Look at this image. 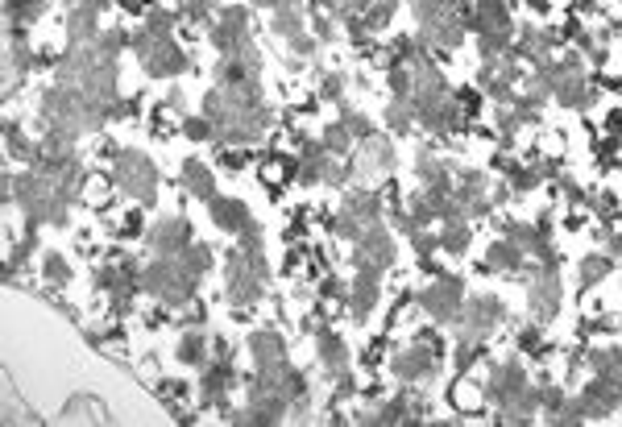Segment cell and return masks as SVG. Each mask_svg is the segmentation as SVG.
Returning a JSON list of instances; mask_svg holds the SVG:
<instances>
[{"label":"cell","mask_w":622,"mask_h":427,"mask_svg":"<svg viewBox=\"0 0 622 427\" xmlns=\"http://www.w3.org/2000/svg\"><path fill=\"white\" fill-rule=\"evenodd\" d=\"M419 307L428 311L436 324H457L465 311V278L461 274H436L432 287H423Z\"/></svg>","instance_id":"cell-4"},{"label":"cell","mask_w":622,"mask_h":427,"mask_svg":"<svg viewBox=\"0 0 622 427\" xmlns=\"http://www.w3.org/2000/svg\"><path fill=\"white\" fill-rule=\"evenodd\" d=\"M195 229H191V220H183V216H158L150 229H146V241H150V249L158 253V258H179L183 249H191V237Z\"/></svg>","instance_id":"cell-11"},{"label":"cell","mask_w":622,"mask_h":427,"mask_svg":"<svg viewBox=\"0 0 622 427\" xmlns=\"http://www.w3.org/2000/svg\"><path fill=\"white\" fill-rule=\"evenodd\" d=\"M585 204H589L593 212H598L602 220H610V216H614V195H610V191H598V195H589Z\"/></svg>","instance_id":"cell-54"},{"label":"cell","mask_w":622,"mask_h":427,"mask_svg":"<svg viewBox=\"0 0 622 427\" xmlns=\"http://www.w3.org/2000/svg\"><path fill=\"white\" fill-rule=\"evenodd\" d=\"M179 183H183L195 199H216V179H212L208 162H183V175H179Z\"/></svg>","instance_id":"cell-31"},{"label":"cell","mask_w":622,"mask_h":427,"mask_svg":"<svg viewBox=\"0 0 622 427\" xmlns=\"http://www.w3.org/2000/svg\"><path fill=\"white\" fill-rule=\"evenodd\" d=\"M502 320H506V303H502L498 295H477V299H465V311H461V320H457V332L486 340Z\"/></svg>","instance_id":"cell-10"},{"label":"cell","mask_w":622,"mask_h":427,"mask_svg":"<svg viewBox=\"0 0 622 427\" xmlns=\"http://www.w3.org/2000/svg\"><path fill=\"white\" fill-rule=\"evenodd\" d=\"M183 5H187V0H183Z\"/></svg>","instance_id":"cell-58"},{"label":"cell","mask_w":622,"mask_h":427,"mask_svg":"<svg viewBox=\"0 0 622 427\" xmlns=\"http://www.w3.org/2000/svg\"><path fill=\"white\" fill-rule=\"evenodd\" d=\"M59 419L63 423H92V419L96 423H108V411L96 403V394H75L71 403L59 411Z\"/></svg>","instance_id":"cell-30"},{"label":"cell","mask_w":622,"mask_h":427,"mask_svg":"<svg viewBox=\"0 0 622 427\" xmlns=\"http://www.w3.org/2000/svg\"><path fill=\"white\" fill-rule=\"evenodd\" d=\"M46 9H50V0H5V21H9V30H25Z\"/></svg>","instance_id":"cell-35"},{"label":"cell","mask_w":622,"mask_h":427,"mask_svg":"<svg viewBox=\"0 0 622 427\" xmlns=\"http://www.w3.org/2000/svg\"><path fill=\"white\" fill-rule=\"evenodd\" d=\"M473 245V220H444L440 229V249L452 253V258H461V253Z\"/></svg>","instance_id":"cell-34"},{"label":"cell","mask_w":622,"mask_h":427,"mask_svg":"<svg viewBox=\"0 0 622 427\" xmlns=\"http://www.w3.org/2000/svg\"><path fill=\"white\" fill-rule=\"evenodd\" d=\"M610 270H614V258H610V253H593V258L581 262V287H593V282H602Z\"/></svg>","instance_id":"cell-42"},{"label":"cell","mask_w":622,"mask_h":427,"mask_svg":"<svg viewBox=\"0 0 622 427\" xmlns=\"http://www.w3.org/2000/svg\"><path fill=\"white\" fill-rule=\"evenodd\" d=\"M270 282V266H266V253H249V249H233L229 258H224V295H229V303L237 307H249L258 303L262 291Z\"/></svg>","instance_id":"cell-2"},{"label":"cell","mask_w":622,"mask_h":427,"mask_svg":"<svg viewBox=\"0 0 622 427\" xmlns=\"http://www.w3.org/2000/svg\"><path fill=\"white\" fill-rule=\"evenodd\" d=\"M179 262L191 270V274H208L212 266H216V253H212V245H204V241H191V249H183L179 253Z\"/></svg>","instance_id":"cell-39"},{"label":"cell","mask_w":622,"mask_h":427,"mask_svg":"<svg viewBox=\"0 0 622 427\" xmlns=\"http://www.w3.org/2000/svg\"><path fill=\"white\" fill-rule=\"evenodd\" d=\"M548 423H556V427H577V423H585V407H581V398H569V394H564V403L556 407V415H552Z\"/></svg>","instance_id":"cell-44"},{"label":"cell","mask_w":622,"mask_h":427,"mask_svg":"<svg viewBox=\"0 0 622 427\" xmlns=\"http://www.w3.org/2000/svg\"><path fill=\"white\" fill-rule=\"evenodd\" d=\"M361 229H365V224H357V220H353V216H345V212H336V216H332V233H336V237L357 241V237H361Z\"/></svg>","instance_id":"cell-47"},{"label":"cell","mask_w":622,"mask_h":427,"mask_svg":"<svg viewBox=\"0 0 622 427\" xmlns=\"http://www.w3.org/2000/svg\"><path fill=\"white\" fill-rule=\"evenodd\" d=\"M341 212H345V216H353L357 224H378V220L386 216V208H382L378 191H370V187L345 191V199H341Z\"/></svg>","instance_id":"cell-22"},{"label":"cell","mask_w":622,"mask_h":427,"mask_svg":"<svg viewBox=\"0 0 622 427\" xmlns=\"http://www.w3.org/2000/svg\"><path fill=\"white\" fill-rule=\"evenodd\" d=\"M390 170H394V146H390L386 133H374V137L357 141V150H353V175L361 183H374V179L390 175Z\"/></svg>","instance_id":"cell-9"},{"label":"cell","mask_w":622,"mask_h":427,"mask_svg":"<svg viewBox=\"0 0 622 427\" xmlns=\"http://www.w3.org/2000/svg\"><path fill=\"white\" fill-rule=\"evenodd\" d=\"M208 212H212V224H216V229H224V233H241L245 224H253V216H249V208H245V199H237V195H216V199H208Z\"/></svg>","instance_id":"cell-20"},{"label":"cell","mask_w":622,"mask_h":427,"mask_svg":"<svg viewBox=\"0 0 622 427\" xmlns=\"http://www.w3.org/2000/svg\"><path fill=\"white\" fill-rule=\"evenodd\" d=\"M415 175H419L423 187H452V183H457V179H452V170H448V162H440L428 150L415 154Z\"/></svg>","instance_id":"cell-29"},{"label":"cell","mask_w":622,"mask_h":427,"mask_svg":"<svg viewBox=\"0 0 622 427\" xmlns=\"http://www.w3.org/2000/svg\"><path fill=\"white\" fill-rule=\"evenodd\" d=\"M527 386V369H523V361L519 357H502V361H494L490 365V382H486V398L498 407L502 398H511L515 390H523Z\"/></svg>","instance_id":"cell-15"},{"label":"cell","mask_w":622,"mask_h":427,"mask_svg":"<svg viewBox=\"0 0 622 427\" xmlns=\"http://www.w3.org/2000/svg\"><path fill=\"white\" fill-rule=\"evenodd\" d=\"M415 125H419L415 104H411V100H399V96H390V104H386V129H390V133H411Z\"/></svg>","instance_id":"cell-37"},{"label":"cell","mask_w":622,"mask_h":427,"mask_svg":"<svg viewBox=\"0 0 622 427\" xmlns=\"http://www.w3.org/2000/svg\"><path fill=\"white\" fill-rule=\"evenodd\" d=\"M249 353H253V365H278V361H287V340L274 328H258V332H249Z\"/></svg>","instance_id":"cell-26"},{"label":"cell","mask_w":622,"mask_h":427,"mask_svg":"<svg viewBox=\"0 0 622 427\" xmlns=\"http://www.w3.org/2000/svg\"><path fill=\"white\" fill-rule=\"evenodd\" d=\"M336 108H341V125H345V129L353 133V141H365V137H374V133H378V129H374V121L365 117V112H353V108H349L345 100L336 104Z\"/></svg>","instance_id":"cell-40"},{"label":"cell","mask_w":622,"mask_h":427,"mask_svg":"<svg viewBox=\"0 0 622 427\" xmlns=\"http://www.w3.org/2000/svg\"><path fill=\"white\" fill-rule=\"evenodd\" d=\"M519 349H540V324H531L519 332Z\"/></svg>","instance_id":"cell-55"},{"label":"cell","mask_w":622,"mask_h":427,"mask_svg":"<svg viewBox=\"0 0 622 427\" xmlns=\"http://www.w3.org/2000/svg\"><path fill=\"white\" fill-rule=\"evenodd\" d=\"M540 398H544V386H523V390H515L511 398H502V403H498V423H535V419H540Z\"/></svg>","instance_id":"cell-16"},{"label":"cell","mask_w":622,"mask_h":427,"mask_svg":"<svg viewBox=\"0 0 622 427\" xmlns=\"http://www.w3.org/2000/svg\"><path fill=\"white\" fill-rule=\"evenodd\" d=\"M34 67V50L21 42V30H9V50H5V83L13 88L17 75H30Z\"/></svg>","instance_id":"cell-28"},{"label":"cell","mask_w":622,"mask_h":427,"mask_svg":"<svg viewBox=\"0 0 622 427\" xmlns=\"http://www.w3.org/2000/svg\"><path fill=\"white\" fill-rule=\"evenodd\" d=\"M581 407H585V419H610L618 407H622V390L606 378L593 374V382H585V390L577 394Z\"/></svg>","instance_id":"cell-17"},{"label":"cell","mask_w":622,"mask_h":427,"mask_svg":"<svg viewBox=\"0 0 622 427\" xmlns=\"http://www.w3.org/2000/svg\"><path fill=\"white\" fill-rule=\"evenodd\" d=\"M332 382H336V390H332V403H345V398H353V390H357L353 369H345V374H336Z\"/></svg>","instance_id":"cell-51"},{"label":"cell","mask_w":622,"mask_h":427,"mask_svg":"<svg viewBox=\"0 0 622 427\" xmlns=\"http://www.w3.org/2000/svg\"><path fill=\"white\" fill-rule=\"evenodd\" d=\"M195 287H200V274H191L179 258H158L154 253V262L141 270V291L154 295L162 307H171V311L191 307Z\"/></svg>","instance_id":"cell-1"},{"label":"cell","mask_w":622,"mask_h":427,"mask_svg":"<svg viewBox=\"0 0 622 427\" xmlns=\"http://www.w3.org/2000/svg\"><path fill=\"white\" fill-rule=\"evenodd\" d=\"M519 129H523V121H519V112H515V108H506V112H498V133H502L506 141H511V137H515Z\"/></svg>","instance_id":"cell-53"},{"label":"cell","mask_w":622,"mask_h":427,"mask_svg":"<svg viewBox=\"0 0 622 427\" xmlns=\"http://www.w3.org/2000/svg\"><path fill=\"white\" fill-rule=\"evenodd\" d=\"M166 108H171V112H187V92L183 88H171V96H166Z\"/></svg>","instance_id":"cell-56"},{"label":"cell","mask_w":622,"mask_h":427,"mask_svg":"<svg viewBox=\"0 0 622 427\" xmlns=\"http://www.w3.org/2000/svg\"><path fill=\"white\" fill-rule=\"evenodd\" d=\"M552 46H556V34L552 30H540V25H523V34L515 38V59L523 63H544L552 59Z\"/></svg>","instance_id":"cell-21"},{"label":"cell","mask_w":622,"mask_h":427,"mask_svg":"<svg viewBox=\"0 0 622 427\" xmlns=\"http://www.w3.org/2000/svg\"><path fill=\"white\" fill-rule=\"evenodd\" d=\"M208 349H212V336L204 332V324H187L183 328V336H179V349H175V357L183 361V365H195V369H204L212 357H208Z\"/></svg>","instance_id":"cell-25"},{"label":"cell","mask_w":622,"mask_h":427,"mask_svg":"<svg viewBox=\"0 0 622 427\" xmlns=\"http://www.w3.org/2000/svg\"><path fill=\"white\" fill-rule=\"evenodd\" d=\"M311 34H316L320 42H336V17H324V9L311 17Z\"/></svg>","instance_id":"cell-49"},{"label":"cell","mask_w":622,"mask_h":427,"mask_svg":"<svg viewBox=\"0 0 622 427\" xmlns=\"http://www.w3.org/2000/svg\"><path fill=\"white\" fill-rule=\"evenodd\" d=\"M112 183H117V191H125L129 199H137L141 208H154L162 175L141 150H121L117 162H112Z\"/></svg>","instance_id":"cell-3"},{"label":"cell","mask_w":622,"mask_h":427,"mask_svg":"<svg viewBox=\"0 0 622 427\" xmlns=\"http://www.w3.org/2000/svg\"><path fill=\"white\" fill-rule=\"evenodd\" d=\"M390 374L399 378L403 386H423L436 378V353L423 349V345H411V349H399L390 357Z\"/></svg>","instance_id":"cell-12"},{"label":"cell","mask_w":622,"mask_h":427,"mask_svg":"<svg viewBox=\"0 0 622 427\" xmlns=\"http://www.w3.org/2000/svg\"><path fill=\"white\" fill-rule=\"evenodd\" d=\"M482 349H486V340H477V336H465V332H457V349H452V361H457V369L465 374V369L482 357Z\"/></svg>","instance_id":"cell-41"},{"label":"cell","mask_w":622,"mask_h":427,"mask_svg":"<svg viewBox=\"0 0 622 427\" xmlns=\"http://www.w3.org/2000/svg\"><path fill=\"white\" fill-rule=\"evenodd\" d=\"M345 88H349V79H345L341 71H332V75H324V100H332V104H341V100H345Z\"/></svg>","instance_id":"cell-48"},{"label":"cell","mask_w":622,"mask_h":427,"mask_svg":"<svg viewBox=\"0 0 622 427\" xmlns=\"http://www.w3.org/2000/svg\"><path fill=\"white\" fill-rule=\"evenodd\" d=\"M411 9H415V17H419V25L465 17V13H461V0H411Z\"/></svg>","instance_id":"cell-32"},{"label":"cell","mask_w":622,"mask_h":427,"mask_svg":"<svg viewBox=\"0 0 622 427\" xmlns=\"http://www.w3.org/2000/svg\"><path fill=\"white\" fill-rule=\"evenodd\" d=\"M175 21H179V17H175L171 9H150V13H146V30H150L154 38H175V34H171Z\"/></svg>","instance_id":"cell-45"},{"label":"cell","mask_w":622,"mask_h":427,"mask_svg":"<svg viewBox=\"0 0 622 427\" xmlns=\"http://www.w3.org/2000/svg\"><path fill=\"white\" fill-rule=\"evenodd\" d=\"M270 30L287 42L299 59H311V54L320 50V38L307 34V17H303V0H278V5L270 9Z\"/></svg>","instance_id":"cell-5"},{"label":"cell","mask_w":622,"mask_h":427,"mask_svg":"<svg viewBox=\"0 0 622 427\" xmlns=\"http://www.w3.org/2000/svg\"><path fill=\"white\" fill-rule=\"evenodd\" d=\"M519 79H523V71H519V59H515V50L511 54H502V59H482V71H477V88H482L490 100H498V104H511L519 92Z\"/></svg>","instance_id":"cell-7"},{"label":"cell","mask_w":622,"mask_h":427,"mask_svg":"<svg viewBox=\"0 0 622 427\" xmlns=\"http://www.w3.org/2000/svg\"><path fill=\"white\" fill-rule=\"evenodd\" d=\"M411 245H415V253H419V258H428V253H436V249H440V233L419 229V233H411Z\"/></svg>","instance_id":"cell-50"},{"label":"cell","mask_w":622,"mask_h":427,"mask_svg":"<svg viewBox=\"0 0 622 427\" xmlns=\"http://www.w3.org/2000/svg\"><path fill=\"white\" fill-rule=\"evenodd\" d=\"M394 13H399V0H374V5L365 9L361 17L349 21V34H353V38H370V34L386 30V25L394 21Z\"/></svg>","instance_id":"cell-23"},{"label":"cell","mask_w":622,"mask_h":427,"mask_svg":"<svg viewBox=\"0 0 622 427\" xmlns=\"http://www.w3.org/2000/svg\"><path fill=\"white\" fill-rule=\"evenodd\" d=\"M486 270H498V274H523V270H527V253H523L515 241L498 237V241L486 249Z\"/></svg>","instance_id":"cell-27"},{"label":"cell","mask_w":622,"mask_h":427,"mask_svg":"<svg viewBox=\"0 0 622 427\" xmlns=\"http://www.w3.org/2000/svg\"><path fill=\"white\" fill-rule=\"evenodd\" d=\"M212 30V46L224 54V59H233V54H245L253 46L249 38V9L245 5H229L220 9V17L208 25Z\"/></svg>","instance_id":"cell-8"},{"label":"cell","mask_w":622,"mask_h":427,"mask_svg":"<svg viewBox=\"0 0 622 427\" xmlns=\"http://www.w3.org/2000/svg\"><path fill=\"white\" fill-rule=\"evenodd\" d=\"M320 141H324V150L328 154H336V158H349L353 150H357V141H353V133L341 125V121H332L324 133H320Z\"/></svg>","instance_id":"cell-38"},{"label":"cell","mask_w":622,"mask_h":427,"mask_svg":"<svg viewBox=\"0 0 622 427\" xmlns=\"http://www.w3.org/2000/svg\"><path fill=\"white\" fill-rule=\"evenodd\" d=\"M42 274H46V282H50V287H67V282H71V262L63 258V253H46V262H42Z\"/></svg>","instance_id":"cell-43"},{"label":"cell","mask_w":622,"mask_h":427,"mask_svg":"<svg viewBox=\"0 0 622 427\" xmlns=\"http://www.w3.org/2000/svg\"><path fill=\"white\" fill-rule=\"evenodd\" d=\"M469 30L473 34H515V21L502 0H477V9L469 13Z\"/></svg>","instance_id":"cell-19"},{"label":"cell","mask_w":622,"mask_h":427,"mask_svg":"<svg viewBox=\"0 0 622 427\" xmlns=\"http://www.w3.org/2000/svg\"><path fill=\"white\" fill-rule=\"evenodd\" d=\"M249 5H253V9H274L278 0H249Z\"/></svg>","instance_id":"cell-57"},{"label":"cell","mask_w":622,"mask_h":427,"mask_svg":"<svg viewBox=\"0 0 622 427\" xmlns=\"http://www.w3.org/2000/svg\"><path fill=\"white\" fill-rule=\"evenodd\" d=\"M589 369L598 378H606V382H614L618 390H622V349L614 345V349H593L589 353Z\"/></svg>","instance_id":"cell-36"},{"label":"cell","mask_w":622,"mask_h":427,"mask_svg":"<svg viewBox=\"0 0 622 427\" xmlns=\"http://www.w3.org/2000/svg\"><path fill=\"white\" fill-rule=\"evenodd\" d=\"M237 369H233V353H216V361H208L200 369V398L208 407H224V394L233 390Z\"/></svg>","instance_id":"cell-13"},{"label":"cell","mask_w":622,"mask_h":427,"mask_svg":"<svg viewBox=\"0 0 622 427\" xmlns=\"http://www.w3.org/2000/svg\"><path fill=\"white\" fill-rule=\"evenodd\" d=\"M5 154H9L13 162L34 166V162H38V141H30V137H25L17 121H5Z\"/></svg>","instance_id":"cell-33"},{"label":"cell","mask_w":622,"mask_h":427,"mask_svg":"<svg viewBox=\"0 0 622 427\" xmlns=\"http://www.w3.org/2000/svg\"><path fill=\"white\" fill-rule=\"evenodd\" d=\"M141 67H146V75H154V79H175L191 67V54L175 38H158L154 50L141 59Z\"/></svg>","instance_id":"cell-14"},{"label":"cell","mask_w":622,"mask_h":427,"mask_svg":"<svg viewBox=\"0 0 622 427\" xmlns=\"http://www.w3.org/2000/svg\"><path fill=\"white\" fill-rule=\"evenodd\" d=\"M316 353H320V361L328 369V378H336V374H345V369H349V345L332 328H316Z\"/></svg>","instance_id":"cell-24"},{"label":"cell","mask_w":622,"mask_h":427,"mask_svg":"<svg viewBox=\"0 0 622 427\" xmlns=\"http://www.w3.org/2000/svg\"><path fill=\"white\" fill-rule=\"evenodd\" d=\"M183 133H187L191 141H208V137H216V125L200 112V117H187V121H183Z\"/></svg>","instance_id":"cell-46"},{"label":"cell","mask_w":622,"mask_h":427,"mask_svg":"<svg viewBox=\"0 0 622 427\" xmlns=\"http://www.w3.org/2000/svg\"><path fill=\"white\" fill-rule=\"evenodd\" d=\"M237 249H249V253L262 249V229H258V224H245V229L237 233Z\"/></svg>","instance_id":"cell-52"},{"label":"cell","mask_w":622,"mask_h":427,"mask_svg":"<svg viewBox=\"0 0 622 427\" xmlns=\"http://www.w3.org/2000/svg\"><path fill=\"white\" fill-rule=\"evenodd\" d=\"M527 311L535 324H552L560 311V274L556 262H540L527 278Z\"/></svg>","instance_id":"cell-6"},{"label":"cell","mask_w":622,"mask_h":427,"mask_svg":"<svg viewBox=\"0 0 622 427\" xmlns=\"http://www.w3.org/2000/svg\"><path fill=\"white\" fill-rule=\"evenodd\" d=\"M357 253L361 258H370V262H378L382 270H390L394 266V233L386 229V220H378V224H365L361 229V237H357Z\"/></svg>","instance_id":"cell-18"}]
</instances>
